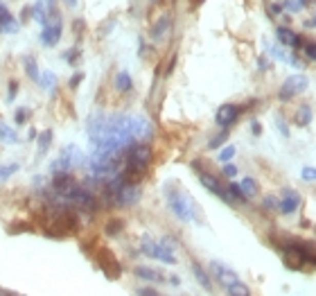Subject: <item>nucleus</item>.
<instances>
[{
	"mask_svg": "<svg viewBox=\"0 0 316 296\" xmlns=\"http://www.w3.org/2000/svg\"><path fill=\"white\" fill-rule=\"evenodd\" d=\"M82 79H84V72H75V75H72V79H70V84H68V86H70L72 90H75L79 84H82Z\"/></svg>",
	"mask_w": 316,
	"mask_h": 296,
	"instance_id": "e433bc0d",
	"label": "nucleus"
},
{
	"mask_svg": "<svg viewBox=\"0 0 316 296\" xmlns=\"http://www.w3.org/2000/svg\"><path fill=\"white\" fill-rule=\"evenodd\" d=\"M199 181H201V186L206 188V190L212 192V195H217L219 199H224L226 203H233V201H230V197H228V192H226V188L222 186V181H219L217 176H212V174H208V172H203V170H199Z\"/></svg>",
	"mask_w": 316,
	"mask_h": 296,
	"instance_id": "1a4fd4ad",
	"label": "nucleus"
},
{
	"mask_svg": "<svg viewBox=\"0 0 316 296\" xmlns=\"http://www.w3.org/2000/svg\"><path fill=\"white\" fill-rule=\"evenodd\" d=\"M269 14H271V16H278V14H282V5H278V3H271V5H269Z\"/></svg>",
	"mask_w": 316,
	"mask_h": 296,
	"instance_id": "ea45409f",
	"label": "nucleus"
},
{
	"mask_svg": "<svg viewBox=\"0 0 316 296\" xmlns=\"http://www.w3.org/2000/svg\"><path fill=\"white\" fill-rule=\"evenodd\" d=\"M226 292H228V296H251V289H248V285L242 281H237L230 287H226Z\"/></svg>",
	"mask_w": 316,
	"mask_h": 296,
	"instance_id": "5701e85b",
	"label": "nucleus"
},
{
	"mask_svg": "<svg viewBox=\"0 0 316 296\" xmlns=\"http://www.w3.org/2000/svg\"><path fill=\"white\" fill-rule=\"evenodd\" d=\"M64 3H66V5H70V7H75V5H77V0H64Z\"/></svg>",
	"mask_w": 316,
	"mask_h": 296,
	"instance_id": "49530a36",
	"label": "nucleus"
},
{
	"mask_svg": "<svg viewBox=\"0 0 316 296\" xmlns=\"http://www.w3.org/2000/svg\"><path fill=\"white\" fill-rule=\"evenodd\" d=\"M251 132H253V136H260L262 134V124H260L258 120H251Z\"/></svg>",
	"mask_w": 316,
	"mask_h": 296,
	"instance_id": "a19ab883",
	"label": "nucleus"
},
{
	"mask_svg": "<svg viewBox=\"0 0 316 296\" xmlns=\"http://www.w3.org/2000/svg\"><path fill=\"white\" fill-rule=\"evenodd\" d=\"M226 192H228L230 201H242V203L246 201V197L242 195V190H240V183H230L228 188H226Z\"/></svg>",
	"mask_w": 316,
	"mask_h": 296,
	"instance_id": "bb28decb",
	"label": "nucleus"
},
{
	"mask_svg": "<svg viewBox=\"0 0 316 296\" xmlns=\"http://www.w3.org/2000/svg\"><path fill=\"white\" fill-rule=\"evenodd\" d=\"M138 296H158V292L154 287H140L138 289Z\"/></svg>",
	"mask_w": 316,
	"mask_h": 296,
	"instance_id": "58836bf2",
	"label": "nucleus"
},
{
	"mask_svg": "<svg viewBox=\"0 0 316 296\" xmlns=\"http://www.w3.org/2000/svg\"><path fill=\"white\" fill-rule=\"evenodd\" d=\"M32 18L36 21V23H41V25H45V23H48V9H45L43 0H38V3L32 7Z\"/></svg>",
	"mask_w": 316,
	"mask_h": 296,
	"instance_id": "aec40b11",
	"label": "nucleus"
},
{
	"mask_svg": "<svg viewBox=\"0 0 316 296\" xmlns=\"http://www.w3.org/2000/svg\"><path fill=\"white\" fill-rule=\"evenodd\" d=\"M210 271H212V276H214V281L219 283V285H224L226 287H230L233 283L240 281V276L235 274L233 269H230L228 265H224V263H219V260H212L210 263Z\"/></svg>",
	"mask_w": 316,
	"mask_h": 296,
	"instance_id": "0eeeda50",
	"label": "nucleus"
},
{
	"mask_svg": "<svg viewBox=\"0 0 316 296\" xmlns=\"http://www.w3.org/2000/svg\"><path fill=\"white\" fill-rule=\"evenodd\" d=\"M307 3L309 0H285V3H282V9L291 11V14H298V11H301Z\"/></svg>",
	"mask_w": 316,
	"mask_h": 296,
	"instance_id": "393cba45",
	"label": "nucleus"
},
{
	"mask_svg": "<svg viewBox=\"0 0 316 296\" xmlns=\"http://www.w3.org/2000/svg\"><path fill=\"white\" fill-rule=\"evenodd\" d=\"M16 93H18V82H16V79H11V82H9V90H7V102H14Z\"/></svg>",
	"mask_w": 316,
	"mask_h": 296,
	"instance_id": "f704fd0d",
	"label": "nucleus"
},
{
	"mask_svg": "<svg viewBox=\"0 0 316 296\" xmlns=\"http://www.w3.org/2000/svg\"><path fill=\"white\" fill-rule=\"evenodd\" d=\"M104 231H106V235H111V237L120 235V233L124 231V219H120V217L109 219L106 221V226H104Z\"/></svg>",
	"mask_w": 316,
	"mask_h": 296,
	"instance_id": "6ab92c4d",
	"label": "nucleus"
},
{
	"mask_svg": "<svg viewBox=\"0 0 316 296\" xmlns=\"http://www.w3.org/2000/svg\"><path fill=\"white\" fill-rule=\"evenodd\" d=\"M240 113H242V106H237V104H222L217 109L214 122H217L222 129H228V127H233V124L237 122Z\"/></svg>",
	"mask_w": 316,
	"mask_h": 296,
	"instance_id": "6e6552de",
	"label": "nucleus"
},
{
	"mask_svg": "<svg viewBox=\"0 0 316 296\" xmlns=\"http://www.w3.org/2000/svg\"><path fill=\"white\" fill-rule=\"evenodd\" d=\"M309 122H312V106L303 104L301 109L296 111V124H298V127H307Z\"/></svg>",
	"mask_w": 316,
	"mask_h": 296,
	"instance_id": "a211bd4d",
	"label": "nucleus"
},
{
	"mask_svg": "<svg viewBox=\"0 0 316 296\" xmlns=\"http://www.w3.org/2000/svg\"><path fill=\"white\" fill-rule=\"evenodd\" d=\"M222 172H224V176H228V179H233V176L237 174V168H235V165H230V163H226Z\"/></svg>",
	"mask_w": 316,
	"mask_h": 296,
	"instance_id": "4c0bfd02",
	"label": "nucleus"
},
{
	"mask_svg": "<svg viewBox=\"0 0 316 296\" xmlns=\"http://www.w3.org/2000/svg\"><path fill=\"white\" fill-rule=\"evenodd\" d=\"M201 3V0H192V5H199Z\"/></svg>",
	"mask_w": 316,
	"mask_h": 296,
	"instance_id": "09e8293b",
	"label": "nucleus"
},
{
	"mask_svg": "<svg viewBox=\"0 0 316 296\" xmlns=\"http://www.w3.org/2000/svg\"><path fill=\"white\" fill-rule=\"evenodd\" d=\"M143 197V190H140L138 183H124L120 190L113 195V203L120 208H129V206H135Z\"/></svg>",
	"mask_w": 316,
	"mask_h": 296,
	"instance_id": "39448f33",
	"label": "nucleus"
},
{
	"mask_svg": "<svg viewBox=\"0 0 316 296\" xmlns=\"http://www.w3.org/2000/svg\"><path fill=\"white\" fill-rule=\"evenodd\" d=\"M298 206H301V195L296 190H291V188H285L282 190V199L278 203V210L282 215H291L298 210Z\"/></svg>",
	"mask_w": 316,
	"mask_h": 296,
	"instance_id": "9d476101",
	"label": "nucleus"
},
{
	"mask_svg": "<svg viewBox=\"0 0 316 296\" xmlns=\"http://www.w3.org/2000/svg\"><path fill=\"white\" fill-rule=\"evenodd\" d=\"M275 36H278V41L285 45V48H291V50H301L303 48V36L301 34H296L289 27H275Z\"/></svg>",
	"mask_w": 316,
	"mask_h": 296,
	"instance_id": "9b49d317",
	"label": "nucleus"
},
{
	"mask_svg": "<svg viewBox=\"0 0 316 296\" xmlns=\"http://www.w3.org/2000/svg\"><path fill=\"white\" fill-rule=\"evenodd\" d=\"M278 203H280V199H275V197H264L262 208H264V210H278Z\"/></svg>",
	"mask_w": 316,
	"mask_h": 296,
	"instance_id": "473e14b6",
	"label": "nucleus"
},
{
	"mask_svg": "<svg viewBox=\"0 0 316 296\" xmlns=\"http://www.w3.org/2000/svg\"><path fill=\"white\" fill-rule=\"evenodd\" d=\"M27 116H30V109L21 106V109H16V113H14V122L16 124H25L27 122Z\"/></svg>",
	"mask_w": 316,
	"mask_h": 296,
	"instance_id": "2f4dec72",
	"label": "nucleus"
},
{
	"mask_svg": "<svg viewBox=\"0 0 316 296\" xmlns=\"http://www.w3.org/2000/svg\"><path fill=\"white\" fill-rule=\"evenodd\" d=\"M309 86V79L305 77V75H293V77H287L285 79V84L280 86L278 90V100L280 102H291L296 95H301L305 93Z\"/></svg>",
	"mask_w": 316,
	"mask_h": 296,
	"instance_id": "7ed1b4c3",
	"label": "nucleus"
},
{
	"mask_svg": "<svg viewBox=\"0 0 316 296\" xmlns=\"http://www.w3.org/2000/svg\"><path fill=\"white\" fill-rule=\"evenodd\" d=\"M169 283H172L174 287H179V285H181V278H179V276H169Z\"/></svg>",
	"mask_w": 316,
	"mask_h": 296,
	"instance_id": "a18cd8bd",
	"label": "nucleus"
},
{
	"mask_svg": "<svg viewBox=\"0 0 316 296\" xmlns=\"http://www.w3.org/2000/svg\"><path fill=\"white\" fill-rule=\"evenodd\" d=\"M38 84H41V88H45V90H52L56 86V75H54L52 70H45V72H41V79H38Z\"/></svg>",
	"mask_w": 316,
	"mask_h": 296,
	"instance_id": "b1692460",
	"label": "nucleus"
},
{
	"mask_svg": "<svg viewBox=\"0 0 316 296\" xmlns=\"http://www.w3.org/2000/svg\"><path fill=\"white\" fill-rule=\"evenodd\" d=\"M0 140H3V143H7V145L18 143V138H16V132L11 127H7L3 120H0Z\"/></svg>",
	"mask_w": 316,
	"mask_h": 296,
	"instance_id": "4be33fe9",
	"label": "nucleus"
},
{
	"mask_svg": "<svg viewBox=\"0 0 316 296\" xmlns=\"http://www.w3.org/2000/svg\"><path fill=\"white\" fill-rule=\"evenodd\" d=\"M115 88L120 90V93H129V90L133 88V79H131V75H129L127 70H120L115 75Z\"/></svg>",
	"mask_w": 316,
	"mask_h": 296,
	"instance_id": "2eb2a0df",
	"label": "nucleus"
},
{
	"mask_svg": "<svg viewBox=\"0 0 316 296\" xmlns=\"http://www.w3.org/2000/svg\"><path fill=\"white\" fill-rule=\"evenodd\" d=\"M303 48H305V54H307L312 61H316V41L314 43H305Z\"/></svg>",
	"mask_w": 316,
	"mask_h": 296,
	"instance_id": "c9c22d12",
	"label": "nucleus"
},
{
	"mask_svg": "<svg viewBox=\"0 0 316 296\" xmlns=\"http://www.w3.org/2000/svg\"><path fill=\"white\" fill-rule=\"evenodd\" d=\"M140 251H143L147 258H156L165 265H176V255H174L176 244H174L172 237H163L161 242H156L154 237L145 235L143 240H140Z\"/></svg>",
	"mask_w": 316,
	"mask_h": 296,
	"instance_id": "f03ea898",
	"label": "nucleus"
},
{
	"mask_svg": "<svg viewBox=\"0 0 316 296\" xmlns=\"http://www.w3.org/2000/svg\"><path fill=\"white\" fill-rule=\"evenodd\" d=\"M14 172H18V163H9V165H0V183L14 176Z\"/></svg>",
	"mask_w": 316,
	"mask_h": 296,
	"instance_id": "a878e982",
	"label": "nucleus"
},
{
	"mask_svg": "<svg viewBox=\"0 0 316 296\" xmlns=\"http://www.w3.org/2000/svg\"><path fill=\"white\" fill-rule=\"evenodd\" d=\"M79 57H82V50H79V48H72V50H68V52L64 54V59H66L70 66H77Z\"/></svg>",
	"mask_w": 316,
	"mask_h": 296,
	"instance_id": "7c9ffc66",
	"label": "nucleus"
},
{
	"mask_svg": "<svg viewBox=\"0 0 316 296\" xmlns=\"http://www.w3.org/2000/svg\"><path fill=\"white\" fill-rule=\"evenodd\" d=\"M258 66H260V70H267V59H264V57H260V59H258Z\"/></svg>",
	"mask_w": 316,
	"mask_h": 296,
	"instance_id": "37998d69",
	"label": "nucleus"
},
{
	"mask_svg": "<svg viewBox=\"0 0 316 296\" xmlns=\"http://www.w3.org/2000/svg\"><path fill=\"white\" fill-rule=\"evenodd\" d=\"M23 66H25V72H27V77H30L32 82H38V79H41L38 64H36V59H34V57H25V59H23Z\"/></svg>",
	"mask_w": 316,
	"mask_h": 296,
	"instance_id": "f3484780",
	"label": "nucleus"
},
{
	"mask_svg": "<svg viewBox=\"0 0 316 296\" xmlns=\"http://www.w3.org/2000/svg\"><path fill=\"white\" fill-rule=\"evenodd\" d=\"M169 27H172V18H169L167 14H163L161 18L156 21V25L151 27V36H154V41H161V39H165V34L169 32Z\"/></svg>",
	"mask_w": 316,
	"mask_h": 296,
	"instance_id": "ddd939ff",
	"label": "nucleus"
},
{
	"mask_svg": "<svg viewBox=\"0 0 316 296\" xmlns=\"http://www.w3.org/2000/svg\"><path fill=\"white\" fill-rule=\"evenodd\" d=\"M226 140H228V129H224L222 134H217L214 136V138L210 140V143H208V147H210V150H219V147H222Z\"/></svg>",
	"mask_w": 316,
	"mask_h": 296,
	"instance_id": "cd10ccee",
	"label": "nucleus"
},
{
	"mask_svg": "<svg viewBox=\"0 0 316 296\" xmlns=\"http://www.w3.org/2000/svg\"><path fill=\"white\" fill-rule=\"evenodd\" d=\"M240 190H242V195H244V197H246V201H248V199H253V197L258 195L260 186H258V181H255V179L246 176V179H242V181H240Z\"/></svg>",
	"mask_w": 316,
	"mask_h": 296,
	"instance_id": "4468645a",
	"label": "nucleus"
},
{
	"mask_svg": "<svg viewBox=\"0 0 316 296\" xmlns=\"http://www.w3.org/2000/svg\"><path fill=\"white\" fill-rule=\"evenodd\" d=\"M192 274L196 276V281H199V285L203 289H208V292H210V289H212V281H210V276L203 271V267L199 263H192Z\"/></svg>",
	"mask_w": 316,
	"mask_h": 296,
	"instance_id": "dca6fc26",
	"label": "nucleus"
},
{
	"mask_svg": "<svg viewBox=\"0 0 316 296\" xmlns=\"http://www.w3.org/2000/svg\"><path fill=\"white\" fill-rule=\"evenodd\" d=\"M165 199H167V206L176 215L179 221L188 224V221H196V203L192 201L190 195L176 190L172 186H165Z\"/></svg>",
	"mask_w": 316,
	"mask_h": 296,
	"instance_id": "f257e3e1",
	"label": "nucleus"
},
{
	"mask_svg": "<svg viewBox=\"0 0 316 296\" xmlns=\"http://www.w3.org/2000/svg\"><path fill=\"white\" fill-rule=\"evenodd\" d=\"M52 129H45L43 134H38L36 136V140H38V154H45L50 150V145H52Z\"/></svg>",
	"mask_w": 316,
	"mask_h": 296,
	"instance_id": "412c9836",
	"label": "nucleus"
},
{
	"mask_svg": "<svg viewBox=\"0 0 316 296\" xmlns=\"http://www.w3.org/2000/svg\"><path fill=\"white\" fill-rule=\"evenodd\" d=\"M305 27H307V30H314V27H316V14H314V18L305 21Z\"/></svg>",
	"mask_w": 316,
	"mask_h": 296,
	"instance_id": "79ce46f5",
	"label": "nucleus"
},
{
	"mask_svg": "<svg viewBox=\"0 0 316 296\" xmlns=\"http://www.w3.org/2000/svg\"><path fill=\"white\" fill-rule=\"evenodd\" d=\"M61 34H64V23H61L59 11H54V14H50L48 23L43 25L41 41H43V45H56L61 41Z\"/></svg>",
	"mask_w": 316,
	"mask_h": 296,
	"instance_id": "20e7f679",
	"label": "nucleus"
},
{
	"mask_svg": "<svg viewBox=\"0 0 316 296\" xmlns=\"http://www.w3.org/2000/svg\"><path fill=\"white\" fill-rule=\"evenodd\" d=\"M95 260H97L100 269L106 274V278H113V281H115V278L122 276V267H120L117 258L109 251V249H100V251L95 253Z\"/></svg>",
	"mask_w": 316,
	"mask_h": 296,
	"instance_id": "423d86ee",
	"label": "nucleus"
},
{
	"mask_svg": "<svg viewBox=\"0 0 316 296\" xmlns=\"http://www.w3.org/2000/svg\"><path fill=\"white\" fill-rule=\"evenodd\" d=\"M273 122H275V127H278V132L282 134V138H289V134H291V132H289V124L282 120V116H275Z\"/></svg>",
	"mask_w": 316,
	"mask_h": 296,
	"instance_id": "c756f323",
	"label": "nucleus"
},
{
	"mask_svg": "<svg viewBox=\"0 0 316 296\" xmlns=\"http://www.w3.org/2000/svg\"><path fill=\"white\" fill-rule=\"evenodd\" d=\"M36 136H38V132H36V129H30V134H27V140H36Z\"/></svg>",
	"mask_w": 316,
	"mask_h": 296,
	"instance_id": "c03bdc74",
	"label": "nucleus"
},
{
	"mask_svg": "<svg viewBox=\"0 0 316 296\" xmlns=\"http://www.w3.org/2000/svg\"><path fill=\"white\" fill-rule=\"evenodd\" d=\"M133 274L138 276V278H143V281H149V283H163V281H165L161 271L151 269V267H143V265L133 267Z\"/></svg>",
	"mask_w": 316,
	"mask_h": 296,
	"instance_id": "f8f14e48",
	"label": "nucleus"
},
{
	"mask_svg": "<svg viewBox=\"0 0 316 296\" xmlns=\"http://www.w3.org/2000/svg\"><path fill=\"white\" fill-rule=\"evenodd\" d=\"M301 179L303 181H316V168H303Z\"/></svg>",
	"mask_w": 316,
	"mask_h": 296,
	"instance_id": "72a5a7b5",
	"label": "nucleus"
},
{
	"mask_svg": "<svg viewBox=\"0 0 316 296\" xmlns=\"http://www.w3.org/2000/svg\"><path fill=\"white\" fill-rule=\"evenodd\" d=\"M233 156H235V147L228 145V147H224V150L217 154V161L219 163H228V161H233Z\"/></svg>",
	"mask_w": 316,
	"mask_h": 296,
	"instance_id": "c85d7f7f",
	"label": "nucleus"
},
{
	"mask_svg": "<svg viewBox=\"0 0 316 296\" xmlns=\"http://www.w3.org/2000/svg\"><path fill=\"white\" fill-rule=\"evenodd\" d=\"M5 296H18V294H14V292H3Z\"/></svg>",
	"mask_w": 316,
	"mask_h": 296,
	"instance_id": "de8ad7c7",
	"label": "nucleus"
}]
</instances>
